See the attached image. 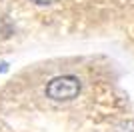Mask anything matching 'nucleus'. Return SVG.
<instances>
[{"instance_id": "nucleus-1", "label": "nucleus", "mask_w": 134, "mask_h": 132, "mask_svg": "<svg viewBox=\"0 0 134 132\" xmlns=\"http://www.w3.org/2000/svg\"><path fill=\"white\" fill-rule=\"evenodd\" d=\"M80 94V80L76 76H56L46 84V96L54 102H70Z\"/></svg>"}, {"instance_id": "nucleus-2", "label": "nucleus", "mask_w": 134, "mask_h": 132, "mask_svg": "<svg viewBox=\"0 0 134 132\" xmlns=\"http://www.w3.org/2000/svg\"><path fill=\"white\" fill-rule=\"evenodd\" d=\"M34 4H40V6H46V4H54V2H58V0H32Z\"/></svg>"}]
</instances>
